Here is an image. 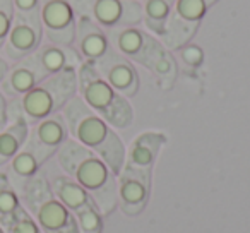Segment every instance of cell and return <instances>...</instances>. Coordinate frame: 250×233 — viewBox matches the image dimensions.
Wrapping results in <instances>:
<instances>
[{"label":"cell","mask_w":250,"mask_h":233,"mask_svg":"<svg viewBox=\"0 0 250 233\" xmlns=\"http://www.w3.org/2000/svg\"><path fill=\"white\" fill-rule=\"evenodd\" d=\"M76 16L89 18L103 29L139 26L143 4L137 0H69Z\"/></svg>","instance_id":"obj_6"},{"label":"cell","mask_w":250,"mask_h":233,"mask_svg":"<svg viewBox=\"0 0 250 233\" xmlns=\"http://www.w3.org/2000/svg\"><path fill=\"white\" fill-rule=\"evenodd\" d=\"M0 120L7 122V101H5V96L2 91H0Z\"/></svg>","instance_id":"obj_30"},{"label":"cell","mask_w":250,"mask_h":233,"mask_svg":"<svg viewBox=\"0 0 250 233\" xmlns=\"http://www.w3.org/2000/svg\"><path fill=\"white\" fill-rule=\"evenodd\" d=\"M74 45L79 57H83L86 62H96L110 50L106 31L89 18H83V16H77L76 19Z\"/></svg>","instance_id":"obj_13"},{"label":"cell","mask_w":250,"mask_h":233,"mask_svg":"<svg viewBox=\"0 0 250 233\" xmlns=\"http://www.w3.org/2000/svg\"><path fill=\"white\" fill-rule=\"evenodd\" d=\"M46 161V158L33 146L29 141H26V144L22 146V149L9 161V171H11V177L22 180V185L33 178L35 175H38V170L43 163ZM21 185V189H22Z\"/></svg>","instance_id":"obj_19"},{"label":"cell","mask_w":250,"mask_h":233,"mask_svg":"<svg viewBox=\"0 0 250 233\" xmlns=\"http://www.w3.org/2000/svg\"><path fill=\"white\" fill-rule=\"evenodd\" d=\"M4 228L7 233H43V230L40 228L36 219L26 211L24 206L16 212V216L11 221L5 223Z\"/></svg>","instance_id":"obj_25"},{"label":"cell","mask_w":250,"mask_h":233,"mask_svg":"<svg viewBox=\"0 0 250 233\" xmlns=\"http://www.w3.org/2000/svg\"><path fill=\"white\" fill-rule=\"evenodd\" d=\"M197 26L195 22H185L182 19H178L177 16L170 14L167 22V31L161 36L163 43L168 48L178 50L182 46H185V43H188L192 40V36L197 31Z\"/></svg>","instance_id":"obj_21"},{"label":"cell","mask_w":250,"mask_h":233,"mask_svg":"<svg viewBox=\"0 0 250 233\" xmlns=\"http://www.w3.org/2000/svg\"><path fill=\"white\" fill-rule=\"evenodd\" d=\"M22 208L21 197L5 175H0V225L4 226Z\"/></svg>","instance_id":"obj_22"},{"label":"cell","mask_w":250,"mask_h":233,"mask_svg":"<svg viewBox=\"0 0 250 233\" xmlns=\"http://www.w3.org/2000/svg\"><path fill=\"white\" fill-rule=\"evenodd\" d=\"M0 167H4V165H2V163H0Z\"/></svg>","instance_id":"obj_36"},{"label":"cell","mask_w":250,"mask_h":233,"mask_svg":"<svg viewBox=\"0 0 250 233\" xmlns=\"http://www.w3.org/2000/svg\"><path fill=\"white\" fill-rule=\"evenodd\" d=\"M77 86L84 103L111 127L125 129L132 124V108L127 98L118 94L100 76L91 62L81 64L77 72Z\"/></svg>","instance_id":"obj_3"},{"label":"cell","mask_w":250,"mask_h":233,"mask_svg":"<svg viewBox=\"0 0 250 233\" xmlns=\"http://www.w3.org/2000/svg\"><path fill=\"white\" fill-rule=\"evenodd\" d=\"M118 199L125 214L136 216L144 209L149 197L151 171L125 167L118 173Z\"/></svg>","instance_id":"obj_11"},{"label":"cell","mask_w":250,"mask_h":233,"mask_svg":"<svg viewBox=\"0 0 250 233\" xmlns=\"http://www.w3.org/2000/svg\"><path fill=\"white\" fill-rule=\"evenodd\" d=\"M106 36L115 52L124 55L125 59H132L143 64L144 67H147V64L163 50V45L156 38L137 26L108 29Z\"/></svg>","instance_id":"obj_7"},{"label":"cell","mask_w":250,"mask_h":233,"mask_svg":"<svg viewBox=\"0 0 250 233\" xmlns=\"http://www.w3.org/2000/svg\"><path fill=\"white\" fill-rule=\"evenodd\" d=\"M7 72H9V65H7V62H5L2 57H0V84H2V81L5 79V76H7Z\"/></svg>","instance_id":"obj_32"},{"label":"cell","mask_w":250,"mask_h":233,"mask_svg":"<svg viewBox=\"0 0 250 233\" xmlns=\"http://www.w3.org/2000/svg\"><path fill=\"white\" fill-rule=\"evenodd\" d=\"M77 89L76 69H65L45 77L31 91L19 98L22 119L35 126L36 122L46 119L50 115L59 113Z\"/></svg>","instance_id":"obj_5"},{"label":"cell","mask_w":250,"mask_h":233,"mask_svg":"<svg viewBox=\"0 0 250 233\" xmlns=\"http://www.w3.org/2000/svg\"><path fill=\"white\" fill-rule=\"evenodd\" d=\"M0 11H5V12H9V14H14L12 0H0Z\"/></svg>","instance_id":"obj_31"},{"label":"cell","mask_w":250,"mask_h":233,"mask_svg":"<svg viewBox=\"0 0 250 233\" xmlns=\"http://www.w3.org/2000/svg\"><path fill=\"white\" fill-rule=\"evenodd\" d=\"M40 2H42V4H43V2H46V0H40Z\"/></svg>","instance_id":"obj_35"},{"label":"cell","mask_w":250,"mask_h":233,"mask_svg":"<svg viewBox=\"0 0 250 233\" xmlns=\"http://www.w3.org/2000/svg\"><path fill=\"white\" fill-rule=\"evenodd\" d=\"M12 18L14 14H9L5 11H0V48H4L5 38L12 28Z\"/></svg>","instance_id":"obj_29"},{"label":"cell","mask_w":250,"mask_h":233,"mask_svg":"<svg viewBox=\"0 0 250 233\" xmlns=\"http://www.w3.org/2000/svg\"><path fill=\"white\" fill-rule=\"evenodd\" d=\"M59 165L77 182L96 204L101 214H110L117 206L118 192L115 173L108 165L74 139H67L57 151Z\"/></svg>","instance_id":"obj_1"},{"label":"cell","mask_w":250,"mask_h":233,"mask_svg":"<svg viewBox=\"0 0 250 233\" xmlns=\"http://www.w3.org/2000/svg\"><path fill=\"white\" fill-rule=\"evenodd\" d=\"M76 12L69 0H46L40 7V21L50 43L72 46L76 36Z\"/></svg>","instance_id":"obj_9"},{"label":"cell","mask_w":250,"mask_h":233,"mask_svg":"<svg viewBox=\"0 0 250 233\" xmlns=\"http://www.w3.org/2000/svg\"><path fill=\"white\" fill-rule=\"evenodd\" d=\"M146 69H149L158 79L165 81L167 84H171L177 76V65H175V60L167 50H161L149 64H147Z\"/></svg>","instance_id":"obj_24"},{"label":"cell","mask_w":250,"mask_h":233,"mask_svg":"<svg viewBox=\"0 0 250 233\" xmlns=\"http://www.w3.org/2000/svg\"><path fill=\"white\" fill-rule=\"evenodd\" d=\"M21 202L45 233H79L74 212L57 199L43 175L22 185Z\"/></svg>","instance_id":"obj_4"},{"label":"cell","mask_w":250,"mask_h":233,"mask_svg":"<svg viewBox=\"0 0 250 233\" xmlns=\"http://www.w3.org/2000/svg\"><path fill=\"white\" fill-rule=\"evenodd\" d=\"M91 64L96 67L100 76L122 96L130 98L139 91V76L136 67L129 62V59L115 52L111 46L100 60Z\"/></svg>","instance_id":"obj_10"},{"label":"cell","mask_w":250,"mask_h":233,"mask_svg":"<svg viewBox=\"0 0 250 233\" xmlns=\"http://www.w3.org/2000/svg\"><path fill=\"white\" fill-rule=\"evenodd\" d=\"M62 115L74 141L96 153L115 175L120 173L125 167V148L110 124L91 110L81 96L70 98Z\"/></svg>","instance_id":"obj_2"},{"label":"cell","mask_w":250,"mask_h":233,"mask_svg":"<svg viewBox=\"0 0 250 233\" xmlns=\"http://www.w3.org/2000/svg\"><path fill=\"white\" fill-rule=\"evenodd\" d=\"M218 0H175L171 14L185 22L199 24L201 19L208 14V11Z\"/></svg>","instance_id":"obj_23"},{"label":"cell","mask_w":250,"mask_h":233,"mask_svg":"<svg viewBox=\"0 0 250 233\" xmlns=\"http://www.w3.org/2000/svg\"><path fill=\"white\" fill-rule=\"evenodd\" d=\"M50 189L57 195V199L63 206H67L74 214L84 208L96 206L93 199H91V195L74 178H70L69 175H57V177H53L52 182H50Z\"/></svg>","instance_id":"obj_16"},{"label":"cell","mask_w":250,"mask_h":233,"mask_svg":"<svg viewBox=\"0 0 250 233\" xmlns=\"http://www.w3.org/2000/svg\"><path fill=\"white\" fill-rule=\"evenodd\" d=\"M45 77H48L46 70L42 67L38 60V55L31 53V55L24 57L22 60H19L18 65L9 69L5 79L0 84V91L4 93V96H12V98H21L22 94H26L28 91H31L36 84L42 83Z\"/></svg>","instance_id":"obj_12"},{"label":"cell","mask_w":250,"mask_h":233,"mask_svg":"<svg viewBox=\"0 0 250 233\" xmlns=\"http://www.w3.org/2000/svg\"><path fill=\"white\" fill-rule=\"evenodd\" d=\"M42 38L43 26L40 21V12H33V14L14 12L12 28L4 43L5 57L14 62H19L40 48Z\"/></svg>","instance_id":"obj_8"},{"label":"cell","mask_w":250,"mask_h":233,"mask_svg":"<svg viewBox=\"0 0 250 233\" xmlns=\"http://www.w3.org/2000/svg\"><path fill=\"white\" fill-rule=\"evenodd\" d=\"M163 144H165V136H161V134L146 132L143 136H139L132 143V146H130L129 156H125L127 158V165L125 167L151 171Z\"/></svg>","instance_id":"obj_15"},{"label":"cell","mask_w":250,"mask_h":233,"mask_svg":"<svg viewBox=\"0 0 250 233\" xmlns=\"http://www.w3.org/2000/svg\"><path fill=\"white\" fill-rule=\"evenodd\" d=\"M178 50H180V59L184 60V64L192 67V69L199 67L202 64V60H204V53L197 45H185Z\"/></svg>","instance_id":"obj_27"},{"label":"cell","mask_w":250,"mask_h":233,"mask_svg":"<svg viewBox=\"0 0 250 233\" xmlns=\"http://www.w3.org/2000/svg\"><path fill=\"white\" fill-rule=\"evenodd\" d=\"M0 233H7V232H5V228H4L2 225H0Z\"/></svg>","instance_id":"obj_34"},{"label":"cell","mask_w":250,"mask_h":233,"mask_svg":"<svg viewBox=\"0 0 250 233\" xmlns=\"http://www.w3.org/2000/svg\"><path fill=\"white\" fill-rule=\"evenodd\" d=\"M76 221L79 233H100L101 232V219L100 211L96 206H89L76 212Z\"/></svg>","instance_id":"obj_26"},{"label":"cell","mask_w":250,"mask_h":233,"mask_svg":"<svg viewBox=\"0 0 250 233\" xmlns=\"http://www.w3.org/2000/svg\"><path fill=\"white\" fill-rule=\"evenodd\" d=\"M40 0H12L14 5V12L19 14H33V12H40Z\"/></svg>","instance_id":"obj_28"},{"label":"cell","mask_w":250,"mask_h":233,"mask_svg":"<svg viewBox=\"0 0 250 233\" xmlns=\"http://www.w3.org/2000/svg\"><path fill=\"white\" fill-rule=\"evenodd\" d=\"M173 9L171 0H144L143 2V22L147 29L163 36L167 31V22Z\"/></svg>","instance_id":"obj_20"},{"label":"cell","mask_w":250,"mask_h":233,"mask_svg":"<svg viewBox=\"0 0 250 233\" xmlns=\"http://www.w3.org/2000/svg\"><path fill=\"white\" fill-rule=\"evenodd\" d=\"M5 124H7V122H5V120H0V130L4 129V127H5Z\"/></svg>","instance_id":"obj_33"},{"label":"cell","mask_w":250,"mask_h":233,"mask_svg":"<svg viewBox=\"0 0 250 233\" xmlns=\"http://www.w3.org/2000/svg\"><path fill=\"white\" fill-rule=\"evenodd\" d=\"M67 136H69V129H67V124L63 120V115L59 111V113H53L46 119L36 122L28 141L48 160L65 143Z\"/></svg>","instance_id":"obj_14"},{"label":"cell","mask_w":250,"mask_h":233,"mask_svg":"<svg viewBox=\"0 0 250 233\" xmlns=\"http://www.w3.org/2000/svg\"><path fill=\"white\" fill-rule=\"evenodd\" d=\"M29 137V124L22 117L14 119L0 130V163L5 165L22 149Z\"/></svg>","instance_id":"obj_18"},{"label":"cell","mask_w":250,"mask_h":233,"mask_svg":"<svg viewBox=\"0 0 250 233\" xmlns=\"http://www.w3.org/2000/svg\"><path fill=\"white\" fill-rule=\"evenodd\" d=\"M36 55H38L40 64L48 76L65 69H76L81 60L79 53L72 46L53 45V43L40 45V48L36 50Z\"/></svg>","instance_id":"obj_17"}]
</instances>
